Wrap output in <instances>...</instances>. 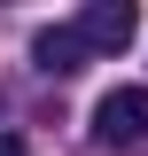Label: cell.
<instances>
[{
  "instance_id": "1",
  "label": "cell",
  "mask_w": 148,
  "mask_h": 156,
  "mask_svg": "<svg viewBox=\"0 0 148 156\" xmlns=\"http://www.w3.org/2000/svg\"><path fill=\"white\" fill-rule=\"evenodd\" d=\"M93 140L101 148H140L148 140V86H109L93 101Z\"/></svg>"
},
{
  "instance_id": "2",
  "label": "cell",
  "mask_w": 148,
  "mask_h": 156,
  "mask_svg": "<svg viewBox=\"0 0 148 156\" xmlns=\"http://www.w3.org/2000/svg\"><path fill=\"white\" fill-rule=\"evenodd\" d=\"M132 31H140V16H132L125 0H93V8H78V23H70V39L86 55H125Z\"/></svg>"
},
{
  "instance_id": "3",
  "label": "cell",
  "mask_w": 148,
  "mask_h": 156,
  "mask_svg": "<svg viewBox=\"0 0 148 156\" xmlns=\"http://www.w3.org/2000/svg\"><path fill=\"white\" fill-rule=\"evenodd\" d=\"M31 62H39L47 78H70V70H86V47L70 39V23H55V31H39V39H31Z\"/></svg>"
},
{
  "instance_id": "4",
  "label": "cell",
  "mask_w": 148,
  "mask_h": 156,
  "mask_svg": "<svg viewBox=\"0 0 148 156\" xmlns=\"http://www.w3.org/2000/svg\"><path fill=\"white\" fill-rule=\"evenodd\" d=\"M0 156H23V140H16V133H0Z\"/></svg>"
}]
</instances>
